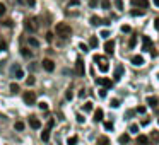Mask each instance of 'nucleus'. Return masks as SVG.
<instances>
[{"label": "nucleus", "instance_id": "1", "mask_svg": "<svg viewBox=\"0 0 159 145\" xmlns=\"http://www.w3.org/2000/svg\"><path fill=\"white\" fill-rule=\"evenodd\" d=\"M55 31H57V36H60V38H69V36H72V28H70L69 24H65V22H58Z\"/></svg>", "mask_w": 159, "mask_h": 145}, {"label": "nucleus", "instance_id": "2", "mask_svg": "<svg viewBox=\"0 0 159 145\" xmlns=\"http://www.w3.org/2000/svg\"><path fill=\"white\" fill-rule=\"evenodd\" d=\"M94 60L98 62V68H99L101 72H104V74H106V72H108V70H109L108 60H106V58H104V57H101V55H96V57H94Z\"/></svg>", "mask_w": 159, "mask_h": 145}, {"label": "nucleus", "instance_id": "3", "mask_svg": "<svg viewBox=\"0 0 159 145\" xmlns=\"http://www.w3.org/2000/svg\"><path fill=\"white\" fill-rule=\"evenodd\" d=\"M24 28L28 29V31H31V33H34L36 29L40 28V24H38V19H36V17L26 19V22H24Z\"/></svg>", "mask_w": 159, "mask_h": 145}, {"label": "nucleus", "instance_id": "4", "mask_svg": "<svg viewBox=\"0 0 159 145\" xmlns=\"http://www.w3.org/2000/svg\"><path fill=\"white\" fill-rule=\"evenodd\" d=\"M22 99H24V103L26 104H29V106H33L34 103H36V94L33 92V91H28L24 96H22Z\"/></svg>", "mask_w": 159, "mask_h": 145}, {"label": "nucleus", "instance_id": "5", "mask_svg": "<svg viewBox=\"0 0 159 145\" xmlns=\"http://www.w3.org/2000/svg\"><path fill=\"white\" fill-rule=\"evenodd\" d=\"M84 72H86V68H84V62L79 58V60L75 62V75H77V77H84Z\"/></svg>", "mask_w": 159, "mask_h": 145}, {"label": "nucleus", "instance_id": "6", "mask_svg": "<svg viewBox=\"0 0 159 145\" xmlns=\"http://www.w3.org/2000/svg\"><path fill=\"white\" fill-rule=\"evenodd\" d=\"M43 68H45L46 72H53V70H55V63H53V60L45 58V60H43Z\"/></svg>", "mask_w": 159, "mask_h": 145}, {"label": "nucleus", "instance_id": "7", "mask_svg": "<svg viewBox=\"0 0 159 145\" xmlns=\"http://www.w3.org/2000/svg\"><path fill=\"white\" fill-rule=\"evenodd\" d=\"M10 70H12V74L16 75V79H24V70H22L19 65H14Z\"/></svg>", "mask_w": 159, "mask_h": 145}, {"label": "nucleus", "instance_id": "8", "mask_svg": "<svg viewBox=\"0 0 159 145\" xmlns=\"http://www.w3.org/2000/svg\"><path fill=\"white\" fill-rule=\"evenodd\" d=\"M132 5H135V7H140V9H147L149 7V0H132Z\"/></svg>", "mask_w": 159, "mask_h": 145}, {"label": "nucleus", "instance_id": "9", "mask_svg": "<svg viewBox=\"0 0 159 145\" xmlns=\"http://www.w3.org/2000/svg\"><path fill=\"white\" fill-rule=\"evenodd\" d=\"M142 43H144V50H147V51H150L152 55H156V53L152 51V41H150V38H147V36H144V39H142Z\"/></svg>", "mask_w": 159, "mask_h": 145}, {"label": "nucleus", "instance_id": "10", "mask_svg": "<svg viewBox=\"0 0 159 145\" xmlns=\"http://www.w3.org/2000/svg\"><path fill=\"white\" fill-rule=\"evenodd\" d=\"M104 51H106L108 55H113V51H115V41H113V39L104 43Z\"/></svg>", "mask_w": 159, "mask_h": 145}, {"label": "nucleus", "instance_id": "11", "mask_svg": "<svg viewBox=\"0 0 159 145\" xmlns=\"http://www.w3.org/2000/svg\"><path fill=\"white\" fill-rule=\"evenodd\" d=\"M29 125H31V128H34V130H40V128H41V121L36 118V116H31V118H29Z\"/></svg>", "mask_w": 159, "mask_h": 145}, {"label": "nucleus", "instance_id": "12", "mask_svg": "<svg viewBox=\"0 0 159 145\" xmlns=\"http://www.w3.org/2000/svg\"><path fill=\"white\" fill-rule=\"evenodd\" d=\"M91 24L92 26H99V24H109L108 21H103L101 17H98V16H92L91 17Z\"/></svg>", "mask_w": 159, "mask_h": 145}, {"label": "nucleus", "instance_id": "13", "mask_svg": "<svg viewBox=\"0 0 159 145\" xmlns=\"http://www.w3.org/2000/svg\"><path fill=\"white\" fill-rule=\"evenodd\" d=\"M132 63H133L135 67H140V65L144 63V58H142V55H135V57H132Z\"/></svg>", "mask_w": 159, "mask_h": 145}, {"label": "nucleus", "instance_id": "14", "mask_svg": "<svg viewBox=\"0 0 159 145\" xmlns=\"http://www.w3.org/2000/svg\"><path fill=\"white\" fill-rule=\"evenodd\" d=\"M41 140H43V142H48V140H50V128H48V126L41 132Z\"/></svg>", "mask_w": 159, "mask_h": 145}, {"label": "nucleus", "instance_id": "15", "mask_svg": "<svg viewBox=\"0 0 159 145\" xmlns=\"http://www.w3.org/2000/svg\"><path fill=\"white\" fill-rule=\"evenodd\" d=\"M98 84L103 87H106V89H109V87H111V80H109V79H98Z\"/></svg>", "mask_w": 159, "mask_h": 145}, {"label": "nucleus", "instance_id": "16", "mask_svg": "<svg viewBox=\"0 0 159 145\" xmlns=\"http://www.w3.org/2000/svg\"><path fill=\"white\" fill-rule=\"evenodd\" d=\"M137 144L139 145H149V138L146 135H139L137 137Z\"/></svg>", "mask_w": 159, "mask_h": 145}, {"label": "nucleus", "instance_id": "17", "mask_svg": "<svg viewBox=\"0 0 159 145\" xmlns=\"http://www.w3.org/2000/svg\"><path fill=\"white\" fill-rule=\"evenodd\" d=\"M158 103H159V99L156 96H150L149 99H147V104H149L150 108H156V106H158Z\"/></svg>", "mask_w": 159, "mask_h": 145}, {"label": "nucleus", "instance_id": "18", "mask_svg": "<svg viewBox=\"0 0 159 145\" xmlns=\"http://www.w3.org/2000/svg\"><path fill=\"white\" fill-rule=\"evenodd\" d=\"M94 121H103V109H96L94 111Z\"/></svg>", "mask_w": 159, "mask_h": 145}, {"label": "nucleus", "instance_id": "19", "mask_svg": "<svg viewBox=\"0 0 159 145\" xmlns=\"http://www.w3.org/2000/svg\"><path fill=\"white\" fill-rule=\"evenodd\" d=\"M121 74H123V67H121V65H118V67H116V70H115V80H120Z\"/></svg>", "mask_w": 159, "mask_h": 145}, {"label": "nucleus", "instance_id": "20", "mask_svg": "<svg viewBox=\"0 0 159 145\" xmlns=\"http://www.w3.org/2000/svg\"><path fill=\"white\" fill-rule=\"evenodd\" d=\"M28 43H29V46H33V48H38V46H40V41H38L36 38H29L28 39Z\"/></svg>", "mask_w": 159, "mask_h": 145}, {"label": "nucleus", "instance_id": "21", "mask_svg": "<svg viewBox=\"0 0 159 145\" xmlns=\"http://www.w3.org/2000/svg\"><path fill=\"white\" fill-rule=\"evenodd\" d=\"M128 142H130V135H128V133L120 135V144H128Z\"/></svg>", "mask_w": 159, "mask_h": 145}, {"label": "nucleus", "instance_id": "22", "mask_svg": "<svg viewBox=\"0 0 159 145\" xmlns=\"http://www.w3.org/2000/svg\"><path fill=\"white\" fill-rule=\"evenodd\" d=\"M146 10L144 9H135V10H130V16H133V17H137V16H142Z\"/></svg>", "mask_w": 159, "mask_h": 145}, {"label": "nucleus", "instance_id": "23", "mask_svg": "<svg viewBox=\"0 0 159 145\" xmlns=\"http://www.w3.org/2000/svg\"><path fill=\"white\" fill-rule=\"evenodd\" d=\"M89 46H91V48H96V46H98V38H96V36H91Z\"/></svg>", "mask_w": 159, "mask_h": 145}, {"label": "nucleus", "instance_id": "24", "mask_svg": "<svg viewBox=\"0 0 159 145\" xmlns=\"http://www.w3.org/2000/svg\"><path fill=\"white\" fill-rule=\"evenodd\" d=\"M98 144L99 145H109V140L106 137H99V138H98Z\"/></svg>", "mask_w": 159, "mask_h": 145}, {"label": "nucleus", "instance_id": "25", "mask_svg": "<svg viewBox=\"0 0 159 145\" xmlns=\"http://www.w3.org/2000/svg\"><path fill=\"white\" fill-rule=\"evenodd\" d=\"M21 53H22V57H24V58H31V57H33V53H31L28 48H22V51H21Z\"/></svg>", "mask_w": 159, "mask_h": 145}, {"label": "nucleus", "instance_id": "26", "mask_svg": "<svg viewBox=\"0 0 159 145\" xmlns=\"http://www.w3.org/2000/svg\"><path fill=\"white\" fill-rule=\"evenodd\" d=\"M14 128H16L17 132H22V130H24V123H22V121H16V125H14Z\"/></svg>", "mask_w": 159, "mask_h": 145}, {"label": "nucleus", "instance_id": "27", "mask_svg": "<svg viewBox=\"0 0 159 145\" xmlns=\"http://www.w3.org/2000/svg\"><path fill=\"white\" fill-rule=\"evenodd\" d=\"M7 50V43L2 39V36H0V51H5Z\"/></svg>", "mask_w": 159, "mask_h": 145}, {"label": "nucleus", "instance_id": "28", "mask_svg": "<svg viewBox=\"0 0 159 145\" xmlns=\"http://www.w3.org/2000/svg\"><path fill=\"white\" fill-rule=\"evenodd\" d=\"M115 7L118 10H121L123 9V0H115Z\"/></svg>", "mask_w": 159, "mask_h": 145}, {"label": "nucleus", "instance_id": "29", "mask_svg": "<svg viewBox=\"0 0 159 145\" xmlns=\"http://www.w3.org/2000/svg\"><path fill=\"white\" fill-rule=\"evenodd\" d=\"M75 144H77V137H70L67 140V145H75Z\"/></svg>", "mask_w": 159, "mask_h": 145}, {"label": "nucleus", "instance_id": "30", "mask_svg": "<svg viewBox=\"0 0 159 145\" xmlns=\"http://www.w3.org/2000/svg\"><path fill=\"white\" fill-rule=\"evenodd\" d=\"M130 132H132V133H137V132H139V125L132 123V125H130Z\"/></svg>", "mask_w": 159, "mask_h": 145}, {"label": "nucleus", "instance_id": "31", "mask_svg": "<svg viewBox=\"0 0 159 145\" xmlns=\"http://www.w3.org/2000/svg\"><path fill=\"white\" fill-rule=\"evenodd\" d=\"M38 106H40V109H41V111H46V109H48V104H46L45 101H41V103L38 104Z\"/></svg>", "mask_w": 159, "mask_h": 145}, {"label": "nucleus", "instance_id": "32", "mask_svg": "<svg viewBox=\"0 0 159 145\" xmlns=\"http://www.w3.org/2000/svg\"><path fill=\"white\" fill-rule=\"evenodd\" d=\"M109 5H111L109 0H103V2H101V7H103V9H109Z\"/></svg>", "mask_w": 159, "mask_h": 145}, {"label": "nucleus", "instance_id": "33", "mask_svg": "<svg viewBox=\"0 0 159 145\" xmlns=\"http://www.w3.org/2000/svg\"><path fill=\"white\" fill-rule=\"evenodd\" d=\"M34 82H36V79H34V77H29L28 80H26V84H28V87H29V86H34Z\"/></svg>", "mask_w": 159, "mask_h": 145}, {"label": "nucleus", "instance_id": "34", "mask_svg": "<svg viewBox=\"0 0 159 145\" xmlns=\"http://www.w3.org/2000/svg\"><path fill=\"white\" fill-rule=\"evenodd\" d=\"M92 109V103H86L84 104V111H91Z\"/></svg>", "mask_w": 159, "mask_h": 145}, {"label": "nucleus", "instance_id": "35", "mask_svg": "<svg viewBox=\"0 0 159 145\" xmlns=\"http://www.w3.org/2000/svg\"><path fill=\"white\" fill-rule=\"evenodd\" d=\"M5 10H7V7H5L4 4H0V17H2L4 14H5Z\"/></svg>", "mask_w": 159, "mask_h": 145}, {"label": "nucleus", "instance_id": "36", "mask_svg": "<svg viewBox=\"0 0 159 145\" xmlns=\"http://www.w3.org/2000/svg\"><path fill=\"white\" fill-rule=\"evenodd\" d=\"M10 91H12V92H17V91H19V86H17V84H10Z\"/></svg>", "mask_w": 159, "mask_h": 145}, {"label": "nucleus", "instance_id": "37", "mask_svg": "<svg viewBox=\"0 0 159 145\" xmlns=\"http://www.w3.org/2000/svg\"><path fill=\"white\" fill-rule=\"evenodd\" d=\"M120 106V101L118 99H113V101H111V108H118Z\"/></svg>", "mask_w": 159, "mask_h": 145}, {"label": "nucleus", "instance_id": "38", "mask_svg": "<svg viewBox=\"0 0 159 145\" xmlns=\"http://www.w3.org/2000/svg\"><path fill=\"white\" fill-rule=\"evenodd\" d=\"M121 31H123V33H130L132 29H130V26H128V24H125V26H121Z\"/></svg>", "mask_w": 159, "mask_h": 145}, {"label": "nucleus", "instance_id": "39", "mask_svg": "<svg viewBox=\"0 0 159 145\" xmlns=\"http://www.w3.org/2000/svg\"><path fill=\"white\" fill-rule=\"evenodd\" d=\"M128 45H130V48H133V46L137 45V39H135V38H132V39H130V43H128Z\"/></svg>", "mask_w": 159, "mask_h": 145}, {"label": "nucleus", "instance_id": "40", "mask_svg": "<svg viewBox=\"0 0 159 145\" xmlns=\"http://www.w3.org/2000/svg\"><path fill=\"white\" fill-rule=\"evenodd\" d=\"M99 36H103V38H108V36H109V31H101Z\"/></svg>", "mask_w": 159, "mask_h": 145}, {"label": "nucleus", "instance_id": "41", "mask_svg": "<svg viewBox=\"0 0 159 145\" xmlns=\"http://www.w3.org/2000/svg\"><path fill=\"white\" fill-rule=\"evenodd\" d=\"M79 48L82 50V51H87V45H84V43H80V45H79Z\"/></svg>", "mask_w": 159, "mask_h": 145}, {"label": "nucleus", "instance_id": "42", "mask_svg": "<svg viewBox=\"0 0 159 145\" xmlns=\"http://www.w3.org/2000/svg\"><path fill=\"white\" fill-rule=\"evenodd\" d=\"M137 113H146V106H139L137 108Z\"/></svg>", "mask_w": 159, "mask_h": 145}, {"label": "nucleus", "instance_id": "43", "mask_svg": "<svg viewBox=\"0 0 159 145\" xmlns=\"http://www.w3.org/2000/svg\"><path fill=\"white\" fill-rule=\"evenodd\" d=\"M72 5H79V0H70L69 7H72Z\"/></svg>", "mask_w": 159, "mask_h": 145}, {"label": "nucleus", "instance_id": "44", "mask_svg": "<svg viewBox=\"0 0 159 145\" xmlns=\"http://www.w3.org/2000/svg\"><path fill=\"white\" fill-rule=\"evenodd\" d=\"M51 39H53V34H51V33H46V41L50 43Z\"/></svg>", "mask_w": 159, "mask_h": 145}, {"label": "nucleus", "instance_id": "45", "mask_svg": "<svg viewBox=\"0 0 159 145\" xmlns=\"http://www.w3.org/2000/svg\"><path fill=\"white\" fill-rule=\"evenodd\" d=\"M99 97H106V91H104V89H101L99 91Z\"/></svg>", "mask_w": 159, "mask_h": 145}, {"label": "nucleus", "instance_id": "46", "mask_svg": "<svg viewBox=\"0 0 159 145\" xmlns=\"http://www.w3.org/2000/svg\"><path fill=\"white\" fill-rule=\"evenodd\" d=\"M77 121H79V123H84V116H82V115H77Z\"/></svg>", "mask_w": 159, "mask_h": 145}, {"label": "nucleus", "instance_id": "47", "mask_svg": "<svg viewBox=\"0 0 159 145\" xmlns=\"http://www.w3.org/2000/svg\"><path fill=\"white\" fill-rule=\"evenodd\" d=\"M89 5H91V7H96V5H98V0H91Z\"/></svg>", "mask_w": 159, "mask_h": 145}, {"label": "nucleus", "instance_id": "48", "mask_svg": "<svg viewBox=\"0 0 159 145\" xmlns=\"http://www.w3.org/2000/svg\"><path fill=\"white\" fill-rule=\"evenodd\" d=\"M104 128H106V130H111V128H113V125L108 121V123H104Z\"/></svg>", "mask_w": 159, "mask_h": 145}, {"label": "nucleus", "instance_id": "49", "mask_svg": "<svg viewBox=\"0 0 159 145\" xmlns=\"http://www.w3.org/2000/svg\"><path fill=\"white\" fill-rule=\"evenodd\" d=\"M65 96H67V99H72V97H74V94H72L70 91H67V94H65Z\"/></svg>", "mask_w": 159, "mask_h": 145}, {"label": "nucleus", "instance_id": "50", "mask_svg": "<svg viewBox=\"0 0 159 145\" xmlns=\"http://www.w3.org/2000/svg\"><path fill=\"white\" fill-rule=\"evenodd\" d=\"M154 26H156V29H159V17L158 19H154Z\"/></svg>", "mask_w": 159, "mask_h": 145}, {"label": "nucleus", "instance_id": "51", "mask_svg": "<svg viewBox=\"0 0 159 145\" xmlns=\"http://www.w3.org/2000/svg\"><path fill=\"white\" fill-rule=\"evenodd\" d=\"M140 123H142V125H149V120H147V118H144V120H142Z\"/></svg>", "mask_w": 159, "mask_h": 145}, {"label": "nucleus", "instance_id": "52", "mask_svg": "<svg viewBox=\"0 0 159 145\" xmlns=\"http://www.w3.org/2000/svg\"><path fill=\"white\" fill-rule=\"evenodd\" d=\"M152 2H154V5H156V7H159V0H152Z\"/></svg>", "mask_w": 159, "mask_h": 145}, {"label": "nucleus", "instance_id": "53", "mask_svg": "<svg viewBox=\"0 0 159 145\" xmlns=\"http://www.w3.org/2000/svg\"><path fill=\"white\" fill-rule=\"evenodd\" d=\"M158 123H159V120H158Z\"/></svg>", "mask_w": 159, "mask_h": 145}]
</instances>
